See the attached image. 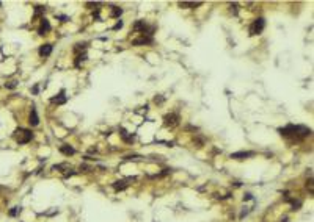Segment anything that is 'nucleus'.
Wrapping results in <instances>:
<instances>
[{
    "instance_id": "423d86ee",
    "label": "nucleus",
    "mask_w": 314,
    "mask_h": 222,
    "mask_svg": "<svg viewBox=\"0 0 314 222\" xmlns=\"http://www.w3.org/2000/svg\"><path fill=\"white\" fill-rule=\"evenodd\" d=\"M47 31H50V24H49V21L46 19V17H43V19H41V25H39V28H38V33L43 36V34H46Z\"/></svg>"
},
{
    "instance_id": "a878e982",
    "label": "nucleus",
    "mask_w": 314,
    "mask_h": 222,
    "mask_svg": "<svg viewBox=\"0 0 314 222\" xmlns=\"http://www.w3.org/2000/svg\"><path fill=\"white\" fill-rule=\"evenodd\" d=\"M58 17H60V19H61L63 22H66V21H68V17H66V16H58Z\"/></svg>"
},
{
    "instance_id": "a211bd4d",
    "label": "nucleus",
    "mask_w": 314,
    "mask_h": 222,
    "mask_svg": "<svg viewBox=\"0 0 314 222\" xmlns=\"http://www.w3.org/2000/svg\"><path fill=\"white\" fill-rule=\"evenodd\" d=\"M85 49H87V44H76V47H74V50H76V52L85 50Z\"/></svg>"
},
{
    "instance_id": "5701e85b",
    "label": "nucleus",
    "mask_w": 314,
    "mask_h": 222,
    "mask_svg": "<svg viewBox=\"0 0 314 222\" xmlns=\"http://www.w3.org/2000/svg\"><path fill=\"white\" fill-rule=\"evenodd\" d=\"M251 199H253L251 194H245V196H244V200H251Z\"/></svg>"
},
{
    "instance_id": "4468645a",
    "label": "nucleus",
    "mask_w": 314,
    "mask_h": 222,
    "mask_svg": "<svg viewBox=\"0 0 314 222\" xmlns=\"http://www.w3.org/2000/svg\"><path fill=\"white\" fill-rule=\"evenodd\" d=\"M126 186H127V184H126V181H123V180H121V181H115V183H113V188H115L116 191L126 189Z\"/></svg>"
},
{
    "instance_id": "f257e3e1",
    "label": "nucleus",
    "mask_w": 314,
    "mask_h": 222,
    "mask_svg": "<svg viewBox=\"0 0 314 222\" xmlns=\"http://www.w3.org/2000/svg\"><path fill=\"white\" fill-rule=\"evenodd\" d=\"M278 132L281 136L284 138H295V139H302V138H306L311 135V130L308 127H305V125H294V124H288L286 127H281L278 128Z\"/></svg>"
},
{
    "instance_id": "0eeeda50",
    "label": "nucleus",
    "mask_w": 314,
    "mask_h": 222,
    "mask_svg": "<svg viewBox=\"0 0 314 222\" xmlns=\"http://www.w3.org/2000/svg\"><path fill=\"white\" fill-rule=\"evenodd\" d=\"M152 38L151 36H142V38H137L132 41V45H145V44H151Z\"/></svg>"
},
{
    "instance_id": "f8f14e48",
    "label": "nucleus",
    "mask_w": 314,
    "mask_h": 222,
    "mask_svg": "<svg viewBox=\"0 0 314 222\" xmlns=\"http://www.w3.org/2000/svg\"><path fill=\"white\" fill-rule=\"evenodd\" d=\"M119 132H121V136H123V139L124 141H127V142H132L134 141V135H129L127 132H126V128H119Z\"/></svg>"
},
{
    "instance_id": "bb28decb",
    "label": "nucleus",
    "mask_w": 314,
    "mask_h": 222,
    "mask_svg": "<svg viewBox=\"0 0 314 222\" xmlns=\"http://www.w3.org/2000/svg\"><path fill=\"white\" fill-rule=\"evenodd\" d=\"M283 222H288V219H283Z\"/></svg>"
},
{
    "instance_id": "4be33fe9",
    "label": "nucleus",
    "mask_w": 314,
    "mask_h": 222,
    "mask_svg": "<svg viewBox=\"0 0 314 222\" xmlns=\"http://www.w3.org/2000/svg\"><path fill=\"white\" fill-rule=\"evenodd\" d=\"M17 210H19V208H13V210L10 211V216H16V214H17Z\"/></svg>"
},
{
    "instance_id": "20e7f679",
    "label": "nucleus",
    "mask_w": 314,
    "mask_h": 222,
    "mask_svg": "<svg viewBox=\"0 0 314 222\" xmlns=\"http://www.w3.org/2000/svg\"><path fill=\"white\" fill-rule=\"evenodd\" d=\"M163 124L165 127H176L179 124V116L176 113H170L163 117Z\"/></svg>"
},
{
    "instance_id": "f03ea898",
    "label": "nucleus",
    "mask_w": 314,
    "mask_h": 222,
    "mask_svg": "<svg viewBox=\"0 0 314 222\" xmlns=\"http://www.w3.org/2000/svg\"><path fill=\"white\" fill-rule=\"evenodd\" d=\"M14 138H16V141L19 144H27L29 141H32L33 133L30 130H25V128H17V130L14 132Z\"/></svg>"
},
{
    "instance_id": "39448f33",
    "label": "nucleus",
    "mask_w": 314,
    "mask_h": 222,
    "mask_svg": "<svg viewBox=\"0 0 314 222\" xmlns=\"http://www.w3.org/2000/svg\"><path fill=\"white\" fill-rule=\"evenodd\" d=\"M29 122H30V125H32V127H36V125L39 124V116H38V111H36V108H35V106H32Z\"/></svg>"
},
{
    "instance_id": "ddd939ff",
    "label": "nucleus",
    "mask_w": 314,
    "mask_h": 222,
    "mask_svg": "<svg viewBox=\"0 0 314 222\" xmlns=\"http://www.w3.org/2000/svg\"><path fill=\"white\" fill-rule=\"evenodd\" d=\"M203 2H181L179 5L182 8H195V6H200Z\"/></svg>"
},
{
    "instance_id": "dca6fc26",
    "label": "nucleus",
    "mask_w": 314,
    "mask_h": 222,
    "mask_svg": "<svg viewBox=\"0 0 314 222\" xmlns=\"http://www.w3.org/2000/svg\"><path fill=\"white\" fill-rule=\"evenodd\" d=\"M44 11H46L44 6H35V16H36V17L41 16V14H44Z\"/></svg>"
},
{
    "instance_id": "b1692460",
    "label": "nucleus",
    "mask_w": 314,
    "mask_h": 222,
    "mask_svg": "<svg viewBox=\"0 0 314 222\" xmlns=\"http://www.w3.org/2000/svg\"><path fill=\"white\" fill-rule=\"evenodd\" d=\"M306 186H308V188H309V191L312 192V180H311V178H309V181H308V184H306Z\"/></svg>"
},
{
    "instance_id": "6ab92c4d",
    "label": "nucleus",
    "mask_w": 314,
    "mask_h": 222,
    "mask_svg": "<svg viewBox=\"0 0 314 222\" xmlns=\"http://www.w3.org/2000/svg\"><path fill=\"white\" fill-rule=\"evenodd\" d=\"M16 86H17L16 81H8V83H5V88H8V89H14Z\"/></svg>"
},
{
    "instance_id": "cd10ccee",
    "label": "nucleus",
    "mask_w": 314,
    "mask_h": 222,
    "mask_svg": "<svg viewBox=\"0 0 314 222\" xmlns=\"http://www.w3.org/2000/svg\"><path fill=\"white\" fill-rule=\"evenodd\" d=\"M0 5H2V3H0Z\"/></svg>"
},
{
    "instance_id": "6e6552de",
    "label": "nucleus",
    "mask_w": 314,
    "mask_h": 222,
    "mask_svg": "<svg viewBox=\"0 0 314 222\" xmlns=\"http://www.w3.org/2000/svg\"><path fill=\"white\" fill-rule=\"evenodd\" d=\"M66 100H68V99H66V96H64V91H61L57 97H52V99H50L52 103H57V105H63V103H66Z\"/></svg>"
},
{
    "instance_id": "393cba45",
    "label": "nucleus",
    "mask_w": 314,
    "mask_h": 222,
    "mask_svg": "<svg viewBox=\"0 0 314 222\" xmlns=\"http://www.w3.org/2000/svg\"><path fill=\"white\" fill-rule=\"evenodd\" d=\"M32 92H33V94H38V92H39V88H38V86H33Z\"/></svg>"
},
{
    "instance_id": "7ed1b4c3",
    "label": "nucleus",
    "mask_w": 314,
    "mask_h": 222,
    "mask_svg": "<svg viewBox=\"0 0 314 222\" xmlns=\"http://www.w3.org/2000/svg\"><path fill=\"white\" fill-rule=\"evenodd\" d=\"M264 27H265V21L262 19V17H258V19L251 24V27H250V36L259 34L264 30Z\"/></svg>"
},
{
    "instance_id": "9b49d317",
    "label": "nucleus",
    "mask_w": 314,
    "mask_h": 222,
    "mask_svg": "<svg viewBox=\"0 0 314 222\" xmlns=\"http://www.w3.org/2000/svg\"><path fill=\"white\" fill-rule=\"evenodd\" d=\"M60 152L69 156V155H74V153H76V149H74V147H71V145H68V144H63V145L60 147Z\"/></svg>"
},
{
    "instance_id": "aec40b11",
    "label": "nucleus",
    "mask_w": 314,
    "mask_h": 222,
    "mask_svg": "<svg viewBox=\"0 0 314 222\" xmlns=\"http://www.w3.org/2000/svg\"><path fill=\"white\" fill-rule=\"evenodd\" d=\"M163 100H165V99H163L162 96H155V97H154V102H155V103H162Z\"/></svg>"
},
{
    "instance_id": "412c9836",
    "label": "nucleus",
    "mask_w": 314,
    "mask_h": 222,
    "mask_svg": "<svg viewBox=\"0 0 314 222\" xmlns=\"http://www.w3.org/2000/svg\"><path fill=\"white\" fill-rule=\"evenodd\" d=\"M123 27V21H118L116 24H115V27H113V30H119Z\"/></svg>"
},
{
    "instance_id": "2eb2a0df",
    "label": "nucleus",
    "mask_w": 314,
    "mask_h": 222,
    "mask_svg": "<svg viewBox=\"0 0 314 222\" xmlns=\"http://www.w3.org/2000/svg\"><path fill=\"white\" fill-rule=\"evenodd\" d=\"M110 14H112V17H119L123 14V10H121V8H118V6H112V13H110Z\"/></svg>"
},
{
    "instance_id": "9d476101",
    "label": "nucleus",
    "mask_w": 314,
    "mask_h": 222,
    "mask_svg": "<svg viewBox=\"0 0 314 222\" xmlns=\"http://www.w3.org/2000/svg\"><path fill=\"white\" fill-rule=\"evenodd\" d=\"M50 53H52V45H50V44H44V45H41V47H39V55H41L43 58L49 57Z\"/></svg>"
},
{
    "instance_id": "1a4fd4ad",
    "label": "nucleus",
    "mask_w": 314,
    "mask_h": 222,
    "mask_svg": "<svg viewBox=\"0 0 314 222\" xmlns=\"http://www.w3.org/2000/svg\"><path fill=\"white\" fill-rule=\"evenodd\" d=\"M254 152H236L231 155V158H234V160H245L248 158V156H253Z\"/></svg>"
},
{
    "instance_id": "f3484780",
    "label": "nucleus",
    "mask_w": 314,
    "mask_h": 222,
    "mask_svg": "<svg viewBox=\"0 0 314 222\" xmlns=\"http://www.w3.org/2000/svg\"><path fill=\"white\" fill-rule=\"evenodd\" d=\"M291 203H292V210H299V208L302 207V200H300V199H297V200H291Z\"/></svg>"
}]
</instances>
